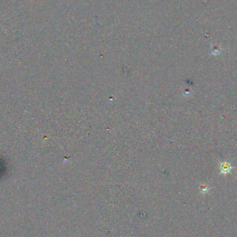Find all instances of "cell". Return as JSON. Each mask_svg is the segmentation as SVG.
Listing matches in <instances>:
<instances>
[{
    "mask_svg": "<svg viewBox=\"0 0 237 237\" xmlns=\"http://www.w3.org/2000/svg\"><path fill=\"white\" fill-rule=\"evenodd\" d=\"M232 168L233 167L231 166V163L228 162V161H223V162H220L219 165L220 173L221 174H223V175L231 173Z\"/></svg>",
    "mask_w": 237,
    "mask_h": 237,
    "instance_id": "6da1fadb",
    "label": "cell"
},
{
    "mask_svg": "<svg viewBox=\"0 0 237 237\" xmlns=\"http://www.w3.org/2000/svg\"><path fill=\"white\" fill-rule=\"evenodd\" d=\"M223 50V49L221 48L220 46L218 45H213L212 48V52H211V54H212V55L217 56L218 54H220Z\"/></svg>",
    "mask_w": 237,
    "mask_h": 237,
    "instance_id": "7a4b0ae2",
    "label": "cell"
},
{
    "mask_svg": "<svg viewBox=\"0 0 237 237\" xmlns=\"http://www.w3.org/2000/svg\"><path fill=\"white\" fill-rule=\"evenodd\" d=\"M209 190H210L209 187L207 185V184H203V185L200 187V191H201L202 194H208V193L209 192Z\"/></svg>",
    "mask_w": 237,
    "mask_h": 237,
    "instance_id": "3957f363",
    "label": "cell"
}]
</instances>
